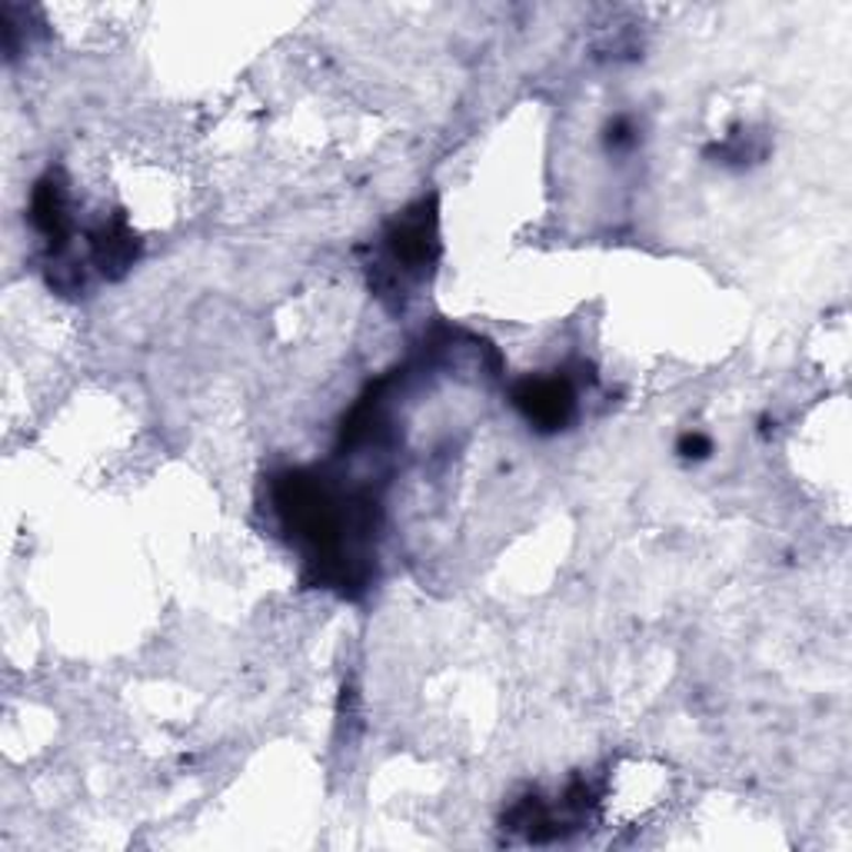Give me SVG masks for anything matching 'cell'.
Listing matches in <instances>:
<instances>
[{"mask_svg": "<svg viewBox=\"0 0 852 852\" xmlns=\"http://www.w3.org/2000/svg\"><path fill=\"white\" fill-rule=\"evenodd\" d=\"M520 403L530 410L533 420L560 423V420L566 417V410H569V394H566V387H560V384H536V387H530V390L520 397Z\"/></svg>", "mask_w": 852, "mask_h": 852, "instance_id": "obj_1", "label": "cell"}]
</instances>
